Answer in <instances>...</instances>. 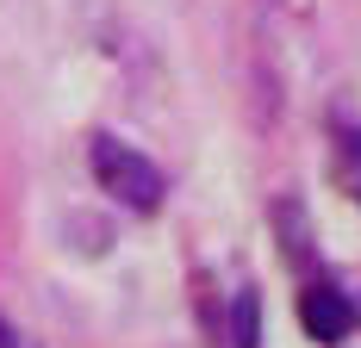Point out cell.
<instances>
[{"label": "cell", "instance_id": "6da1fadb", "mask_svg": "<svg viewBox=\"0 0 361 348\" xmlns=\"http://www.w3.org/2000/svg\"><path fill=\"white\" fill-rule=\"evenodd\" d=\"M94 180L125 211H156L162 206V168L149 162L144 149H131V143H118V137H94Z\"/></svg>", "mask_w": 361, "mask_h": 348}, {"label": "cell", "instance_id": "7a4b0ae2", "mask_svg": "<svg viewBox=\"0 0 361 348\" xmlns=\"http://www.w3.org/2000/svg\"><path fill=\"white\" fill-rule=\"evenodd\" d=\"M299 323H305L312 342H343V336L355 330V311H349V299H343L330 280H318V286L299 292Z\"/></svg>", "mask_w": 361, "mask_h": 348}, {"label": "cell", "instance_id": "3957f363", "mask_svg": "<svg viewBox=\"0 0 361 348\" xmlns=\"http://www.w3.org/2000/svg\"><path fill=\"white\" fill-rule=\"evenodd\" d=\"M262 342V305H255V292H237V305H231V348H255Z\"/></svg>", "mask_w": 361, "mask_h": 348}, {"label": "cell", "instance_id": "277c9868", "mask_svg": "<svg viewBox=\"0 0 361 348\" xmlns=\"http://www.w3.org/2000/svg\"><path fill=\"white\" fill-rule=\"evenodd\" d=\"M0 348H19V336L6 330V317H0Z\"/></svg>", "mask_w": 361, "mask_h": 348}]
</instances>
